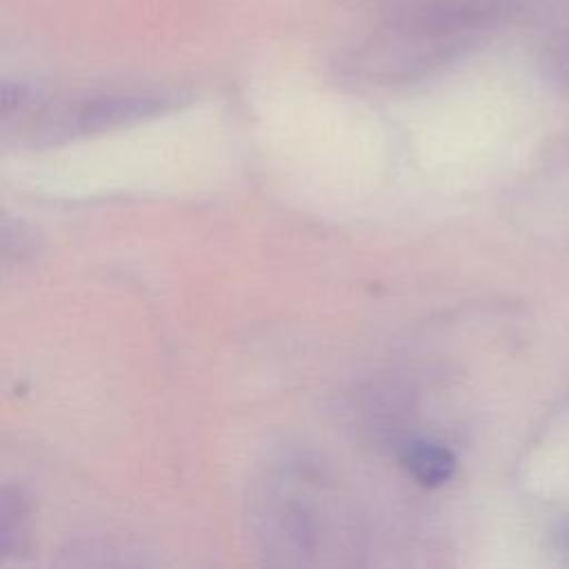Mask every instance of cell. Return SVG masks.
Instances as JSON below:
<instances>
[{"label": "cell", "instance_id": "6da1fadb", "mask_svg": "<svg viewBox=\"0 0 569 569\" xmlns=\"http://www.w3.org/2000/svg\"><path fill=\"white\" fill-rule=\"evenodd\" d=\"M493 9L478 0H422L396 11L351 51L340 71L353 82H411L453 58Z\"/></svg>", "mask_w": 569, "mask_h": 569}, {"label": "cell", "instance_id": "7a4b0ae2", "mask_svg": "<svg viewBox=\"0 0 569 569\" xmlns=\"http://www.w3.org/2000/svg\"><path fill=\"white\" fill-rule=\"evenodd\" d=\"M29 104L40 116L36 136H47L51 140L71 136V133H98L109 131L122 124L140 122L176 107V93L167 91H120L84 98L82 102L69 107H36L29 98Z\"/></svg>", "mask_w": 569, "mask_h": 569}, {"label": "cell", "instance_id": "3957f363", "mask_svg": "<svg viewBox=\"0 0 569 569\" xmlns=\"http://www.w3.org/2000/svg\"><path fill=\"white\" fill-rule=\"evenodd\" d=\"M405 467L422 487H440L456 471V456L438 442H413L405 451Z\"/></svg>", "mask_w": 569, "mask_h": 569}, {"label": "cell", "instance_id": "277c9868", "mask_svg": "<svg viewBox=\"0 0 569 569\" xmlns=\"http://www.w3.org/2000/svg\"><path fill=\"white\" fill-rule=\"evenodd\" d=\"M540 64L545 76L569 93V29L549 36L540 49Z\"/></svg>", "mask_w": 569, "mask_h": 569}]
</instances>
